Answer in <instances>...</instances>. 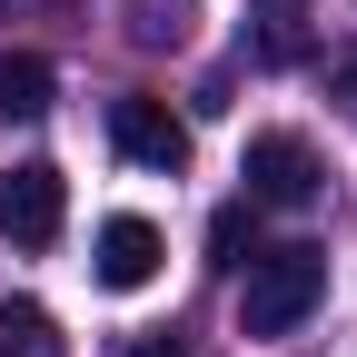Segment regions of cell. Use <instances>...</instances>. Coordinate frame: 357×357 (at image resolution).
Masks as SVG:
<instances>
[{"label": "cell", "instance_id": "6da1fadb", "mask_svg": "<svg viewBox=\"0 0 357 357\" xmlns=\"http://www.w3.org/2000/svg\"><path fill=\"white\" fill-rule=\"evenodd\" d=\"M328 298V248H258L248 278H238V337H288L307 328V307Z\"/></svg>", "mask_w": 357, "mask_h": 357}, {"label": "cell", "instance_id": "7a4b0ae2", "mask_svg": "<svg viewBox=\"0 0 357 357\" xmlns=\"http://www.w3.org/2000/svg\"><path fill=\"white\" fill-rule=\"evenodd\" d=\"M238 178H248V208H307L328 189V169H318V149H307L298 129H258Z\"/></svg>", "mask_w": 357, "mask_h": 357}, {"label": "cell", "instance_id": "3957f363", "mask_svg": "<svg viewBox=\"0 0 357 357\" xmlns=\"http://www.w3.org/2000/svg\"><path fill=\"white\" fill-rule=\"evenodd\" d=\"M109 139H119V159H139V169H159V178L189 169V119H178L169 100H149V89L109 100Z\"/></svg>", "mask_w": 357, "mask_h": 357}, {"label": "cell", "instance_id": "277c9868", "mask_svg": "<svg viewBox=\"0 0 357 357\" xmlns=\"http://www.w3.org/2000/svg\"><path fill=\"white\" fill-rule=\"evenodd\" d=\"M70 218V178L50 159H20L10 178H0V229H10V248H50Z\"/></svg>", "mask_w": 357, "mask_h": 357}, {"label": "cell", "instance_id": "5b68a950", "mask_svg": "<svg viewBox=\"0 0 357 357\" xmlns=\"http://www.w3.org/2000/svg\"><path fill=\"white\" fill-rule=\"evenodd\" d=\"M159 258H169V238L149 229V218H109V229H100V288H119V298H139L149 278H159Z\"/></svg>", "mask_w": 357, "mask_h": 357}, {"label": "cell", "instance_id": "8992f818", "mask_svg": "<svg viewBox=\"0 0 357 357\" xmlns=\"http://www.w3.org/2000/svg\"><path fill=\"white\" fill-rule=\"evenodd\" d=\"M50 89H60V70L40 60V50H0V129L50 119Z\"/></svg>", "mask_w": 357, "mask_h": 357}, {"label": "cell", "instance_id": "52a82bcc", "mask_svg": "<svg viewBox=\"0 0 357 357\" xmlns=\"http://www.w3.org/2000/svg\"><path fill=\"white\" fill-rule=\"evenodd\" d=\"M258 60L268 70L307 60V0H258Z\"/></svg>", "mask_w": 357, "mask_h": 357}, {"label": "cell", "instance_id": "ba28073f", "mask_svg": "<svg viewBox=\"0 0 357 357\" xmlns=\"http://www.w3.org/2000/svg\"><path fill=\"white\" fill-rule=\"evenodd\" d=\"M0 357H70L60 328H50V307H30V298L0 307Z\"/></svg>", "mask_w": 357, "mask_h": 357}, {"label": "cell", "instance_id": "9c48e42d", "mask_svg": "<svg viewBox=\"0 0 357 357\" xmlns=\"http://www.w3.org/2000/svg\"><path fill=\"white\" fill-rule=\"evenodd\" d=\"M119 10H129V40H149V50H169V40H189L199 0H119Z\"/></svg>", "mask_w": 357, "mask_h": 357}, {"label": "cell", "instance_id": "30bf717a", "mask_svg": "<svg viewBox=\"0 0 357 357\" xmlns=\"http://www.w3.org/2000/svg\"><path fill=\"white\" fill-rule=\"evenodd\" d=\"M208 258H218V268H248V258H258V218H248V208H218V218H208Z\"/></svg>", "mask_w": 357, "mask_h": 357}, {"label": "cell", "instance_id": "8fae6325", "mask_svg": "<svg viewBox=\"0 0 357 357\" xmlns=\"http://www.w3.org/2000/svg\"><path fill=\"white\" fill-rule=\"evenodd\" d=\"M328 89H337L347 109H357V50H337V60H328Z\"/></svg>", "mask_w": 357, "mask_h": 357}, {"label": "cell", "instance_id": "7c38bea8", "mask_svg": "<svg viewBox=\"0 0 357 357\" xmlns=\"http://www.w3.org/2000/svg\"><path fill=\"white\" fill-rule=\"evenodd\" d=\"M129 357H189V347H178V337L159 328V337H139V347H129Z\"/></svg>", "mask_w": 357, "mask_h": 357}]
</instances>
